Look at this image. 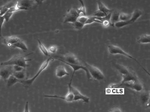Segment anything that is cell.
Here are the masks:
<instances>
[{"mask_svg":"<svg viewBox=\"0 0 150 112\" xmlns=\"http://www.w3.org/2000/svg\"><path fill=\"white\" fill-rule=\"evenodd\" d=\"M28 54V55H30ZM17 55L13 56L11 59L7 61L1 63L0 65L2 66H14L18 65L19 66L22 67L23 68H26L28 67L27 64L28 62L30 61L31 59H26V56L28 55Z\"/></svg>","mask_w":150,"mask_h":112,"instance_id":"cell-1","label":"cell"},{"mask_svg":"<svg viewBox=\"0 0 150 112\" xmlns=\"http://www.w3.org/2000/svg\"><path fill=\"white\" fill-rule=\"evenodd\" d=\"M108 50H109V52L110 54L122 55L126 56L127 57H128V58H130L131 59L133 60L134 61H135V62H136L137 63H138V64L140 65V66L141 67V68H142L149 75H150V74L147 71V70H146L145 68H144L140 64V63L137 60V59H136L135 58H133V57L131 56L129 54L126 53V52H125L124 51H123V50L121 48H120V47H119L118 46L113 45H110L108 46Z\"/></svg>","mask_w":150,"mask_h":112,"instance_id":"cell-2","label":"cell"},{"mask_svg":"<svg viewBox=\"0 0 150 112\" xmlns=\"http://www.w3.org/2000/svg\"><path fill=\"white\" fill-rule=\"evenodd\" d=\"M53 60H54V59L52 57H50V58H48V59L46 60L44 62L42 63V64L41 65V67H40L39 69L38 70V71L37 72V73L36 75H35L32 78L22 80L21 81V83H22L24 85H28V86L33 84V83H34V82L36 80V79L37 78L38 76L40 75V74L44 70H45L47 68V67L49 66L50 62L51 61H53Z\"/></svg>","mask_w":150,"mask_h":112,"instance_id":"cell-3","label":"cell"},{"mask_svg":"<svg viewBox=\"0 0 150 112\" xmlns=\"http://www.w3.org/2000/svg\"><path fill=\"white\" fill-rule=\"evenodd\" d=\"M85 66L89 71L91 77H92L96 81H102L104 80L105 76L103 73L98 68L92 66L87 63H85Z\"/></svg>","mask_w":150,"mask_h":112,"instance_id":"cell-4","label":"cell"},{"mask_svg":"<svg viewBox=\"0 0 150 112\" xmlns=\"http://www.w3.org/2000/svg\"><path fill=\"white\" fill-rule=\"evenodd\" d=\"M124 86L125 87H127L128 88L131 89L133 90H135L137 92H141L143 90V86L139 80L136 81H131L127 82L124 83L117 85L118 87H120Z\"/></svg>","mask_w":150,"mask_h":112,"instance_id":"cell-5","label":"cell"},{"mask_svg":"<svg viewBox=\"0 0 150 112\" xmlns=\"http://www.w3.org/2000/svg\"><path fill=\"white\" fill-rule=\"evenodd\" d=\"M72 79H73V78H71L70 83L69 84V90H71L73 93L74 96H75V101H77L80 100H81L83 101L85 103H89V101H90V98L87 97V96H86L83 95L81 93V92L78 89L75 88L73 86H72L71 84H72Z\"/></svg>","mask_w":150,"mask_h":112,"instance_id":"cell-6","label":"cell"},{"mask_svg":"<svg viewBox=\"0 0 150 112\" xmlns=\"http://www.w3.org/2000/svg\"><path fill=\"white\" fill-rule=\"evenodd\" d=\"M80 16L77 10V9L71 8L69 10L68 12L67 13L66 15L65 16L64 19V23H67L75 22L76 21L77 18Z\"/></svg>","mask_w":150,"mask_h":112,"instance_id":"cell-7","label":"cell"},{"mask_svg":"<svg viewBox=\"0 0 150 112\" xmlns=\"http://www.w3.org/2000/svg\"><path fill=\"white\" fill-rule=\"evenodd\" d=\"M57 59L59 60L60 61L62 62L63 63H65L66 64L69 65L70 67H72V69H73V74L72 75V77L73 78L74 75L75 74V73L76 72L78 71L79 70H84V71L86 73V75H87V78L88 79H90L91 78V76L90 74L89 73V71L88 70L87 67L86 66H84L83 65H78V64H69V63H67L66 62L64 61L63 60L60 59V58H58Z\"/></svg>","mask_w":150,"mask_h":112,"instance_id":"cell-8","label":"cell"},{"mask_svg":"<svg viewBox=\"0 0 150 112\" xmlns=\"http://www.w3.org/2000/svg\"><path fill=\"white\" fill-rule=\"evenodd\" d=\"M4 67L3 68L0 69V78L7 81L9 77L13 74L14 71L13 70L12 66Z\"/></svg>","mask_w":150,"mask_h":112,"instance_id":"cell-9","label":"cell"},{"mask_svg":"<svg viewBox=\"0 0 150 112\" xmlns=\"http://www.w3.org/2000/svg\"><path fill=\"white\" fill-rule=\"evenodd\" d=\"M16 4L19 7H24L27 10L36 5V3L33 0H18Z\"/></svg>","mask_w":150,"mask_h":112,"instance_id":"cell-10","label":"cell"},{"mask_svg":"<svg viewBox=\"0 0 150 112\" xmlns=\"http://www.w3.org/2000/svg\"><path fill=\"white\" fill-rule=\"evenodd\" d=\"M61 59V58H60ZM67 63L72 64L81 65L80 62L79 61L78 59L75 55L72 53L66 54L64 56V59H62Z\"/></svg>","mask_w":150,"mask_h":112,"instance_id":"cell-11","label":"cell"},{"mask_svg":"<svg viewBox=\"0 0 150 112\" xmlns=\"http://www.w3.org/2000/svg\"><path fill=\"white\" fill-rule=\"evenodd\" d=\"M140 94V100L141 104L145 107L150 105V93L148 91H141Z\"/></svg>","mask_w":150,"mask_h":112,"instance_id":"cell-12","label":"cell"},{"mask_svg":"<svg viewBox=\"0 0 150 112\" xmlns=\"http://www.w3.org/2000/svg\"><path fill=\"white\" fill-rule=\"evenodd\" d=\"M122 77H123V79H122L121 83L120 84H121L124 83L125 82H127L136 81V80H139L138 78V77L137 76L136 74L131 69H130L129 72L128 73H127L126 74L122 75Z\"/></svg>","mask_w":150,"mask_h":112,"instance_id":"cell-13","label":"cell"},{"mask_svg":"<svg viewBox=\"0 0 150 112\" xmlns=\"http://www.w3.org/2000/svg\"><path fill=\"white\" fill-rule=\"evenodd\" d=\"M20 40V39H19V38L17 37L10 36V37H8L4 38L3 39V42L6 46L11 48V47L13 45L15 44L16 43H17Z\"/></svg>","mask_w":150,"mask_h":112,"instance_id":"cell-14","label":"cell"},{"mask_svg":"<svg viewBox=\"0 0 150 112\" xmlns=\"http://www.w3.org/2000/svg\"><path fill=\"white\" fill-rule=\"evenodd\" d=\"M68 72L67 71L65 67L63 66H59L57 68L56 71V75L58 78H62L65 75H69Z\"/></svg>","mask_w":150,"mask_h":112,"instance_id":"cell-15","label":"cell"},{"mask_svg":"<svg viewBox=\"0 0 150 112\" xmlns=\"http://www.w3.org/2000/svg\"><path fill=\"white\" fill-rule=\"evenodd\" d=\"M142 15V12L139 9H136L133 12V14L131 15V17L129 21L131 24L135 22Z\"/></svg>","mask_w":150,"mask_h":112,"instance_id":"cell-16","label":"cell"},{"mask_svg":"<svg viewBox=\"0 0 150 112\" xmlns=\"http://www.w3.org/2000/svg\"><path fill=\"white\" fill-rule=\"evenodd\" d=\"M120 13L118 11H112L111 14V18H110V24L112 26H114L115 23L119 21V16Z\"/></svg>","mask_w":150,"mask_h":112,"instance_id":"cell-17","label":"cell"},{"mask_svg":"<svg viewBox=\"0 0 150 112\" xmlns=\"http://www.w3.org/2000/svg\"><path fill=\"white\" fill-rule=\"evenodd\" d=\"M21 81L22 80L18 79L16 77L14 76V75H12L9 77V78L7 80V87L9 88V87H12L15 84L17 83H21Z\"/></svg>","mask_w":150,"mask_h":112,"instance_id":"cell-18","label":"cell"},{"mask_svg":"<svg viewBox=\"0 0 150 112\" xmlns=\"http://www.w3.org/2000/svg\"><path fill=\"white\" fill-rule=\"evenodd\" d=\"M137 42L139 44H148L150 43V35L143 34L140 36L137 39Z\"/></svg>","mask_w":150,"mask_h":112,"instance_id":"cell-19","label":"cell"},{"mask_svg":"<svg viewBox=\"0 0 150 112\" xmlns=\"http://www.w3.org/2000/svg\"><path fill=\"white\" fill-rule=\"evenodd\" d=\"M11 48H18V49H20L24 51H27L28 49L26 44L21 40L19 42H18L17 43H16L15 44L13 45L11 47Z\"/></svg>","mask_w":150,"mask_h":112,"instance_id":"cell-20","label":"cell"},{"mask_svg":"<svg viewBox=\"0 0 150 112\" xmlns=\"http://www.w3.org/2000/svg\"><path fill=\"white\" fill-rule=\"evenodd\" d=\"M98 10L101 12H103L106 15H107L108 14H109L110 13L112 12V10L107 8L104 5V4L100 1H98Z\"/></svg>","mask_w":150,"mask_h":112,"instance_id":"cell-21","label":"cell"},{"mask_svg":"<svg viewBox=\"0 0 150 112\" xmlns=\"http://www.w3.org/2000/svg\"><path fill=\"white\" fill-rule=\"evenodd\" d=\"M13 75L19 80H24L27 79V74L25 71V69L21 71L14 72Z\"/></svg>","mask_w":150,"mask_h":112,"instance_id":"cell-22","label":"cell"},{"mask_svg":"<svg viewBox=\"0 0 150 112\" xmlns=\"http://www.w3.org/2000/svg\"><path fill=\"white\" fill-rule=\"evenodd\" d=\"M131 24V23L130 22L129 20L128 21H119L115 23L114 26L116 28H121L125 27L126 26L128 25Z\"/></svg>","mask_w":150,"mask_h":112,"instance_id":"cell-23","label":"cell"},{"mask_svg":"<svg viewBox=\"0 0 150 112\" xmlns=\"http://www.w3.org/2000/svg\"><path fill=\"white\" fill-rule=\"evenodd\" d=\"M38 41L40 50H41L43 54L46 56H50V53L48 50L47 49V48L45 47L44 45L42 44V43L41 42L40 40H38Z\"/></svg>","mask_w":150,"mask_h":112,"instance_id":"cell-24","label":"cell"},{"mask_svg":"<svg viewBox=\"0 0 150 112\" xmlns=\"http://www.w3.org/2000/svg\"><path fill=\"white\" fill-rule=\"evenodd\" d=\"M94 22L99 23H101V24L102 23V22H101V21H100L98 19H97L96 17L93 16L88 17V18L87 19V21L86 22L85 25L92 24V23Z\"/></svg>","mask_w":150,"mask_h":112,"instance_id":"cell-25","label":"cell"},{"mask_svg":"<svg viewBox=\"0 0 150 112\" xmlns=\"http://www.w3.org/2000/svg\"><path fill=\"white\" fill-rule=\"evenodd\" d=\"M79 2H80L81 4H82V6L80 9H77V10L79 13L81 15H86V9L84 5V2L82 0H79Z\"/></svg>","mask_w":150,"mask_h":112,"instance_id":"cell-26","label":"cell"},{"mask_svg":"<svg viewBox=\"0 0 150 112\" xmlns=\"http://www.w3.org/2000/svg\"><path fill=\"white\" fill-rule=\"evenodd\" d=\"M131 15L129 14L120 13L119 16V21H128L130 20Z\"/></svg>","mask_w":150,"mask_h":112,"instance_id":"cell-27","label":"cell"},{"mask_svg":"<svg viewBox=\"0 0 150 112\" xmlns=\"http://www.w3.org/2000/svg\"><path fill=\"white\" fill-rule=\"evenodd\" d=\"M72 26H73L75 29L77 30H81L84 27V24H82L81 23L79 22L78 21H75V22L72 23Z\"/></svg>","mask_w":150,"mask_h":112,"instance_id":"cell-28","label":"cell"},{"mask_svg":"<svg viewBox=\"0 0 150 112\" xmlns=\"http://www.w3.org/2000/svg\"><path fill=\"white\" fill-rule=\"evenodd\" d=\"M88 18V17L86 16V15L79 16L78 18H77V21H79V22L81 23L82 24H84V25H85V23Z\"/></svg>","mask_w":150,"mask_h":112,"instance_id":"cell-29","label":"cell"},{"mask_svg":"<svg viewBox=\"0 0 150 112\" xmlns=\"http://www.w3.org/2000/svg\"><path fill=\"white\" fill-rule=\"evenodd\" d=\"M13 14V13L9 12V11H8L5 14H4V15L3 16V17H4V18L5 19V21H6V22H8L10 20L11 18L12 17Z\"/></svg>","mask_w":150,"mask_h":112,"instance_id":"cell-30","label":"cell"},{"mask_svg":"<svg viewBox=\"0 0 150 112\" xmlns=\"http://www.w3.org/2000/svg\"><path fill=\"white\" fill-rule=\"evenodd\" d=\"M106 16L105 13L103 12H101L100 11L98 10L95 12L94 14V16L95 17H98V18H103V17H106Z\"/></svg>","mask_w":150,"mask_h":112,"instance_id":"cell-31","label":"cell"},{"mask_svg":"<svg viewBox=\"0 0 150 112\" xmlns=\"http://www.w3.org/2000/svg\"><path fill=\"white\" fill-rule=\"evenodd\" d=\"M12 66V68H13V70L14 71V72L21 71L25 69V68H23L22 67L19 66L18 65H14V66Z\"/></svg>","mask_w":150,"mask_h":112,"instance_id":"cell-32","label":"cell"},{"mask_svg":"<svg viewBox=\"0 0 150 112\" xmlns=\"http://www.w3.org/2000/svg\"><path fill=\"white\" fill-rule=\"evenodd\" d=\"M5 22V19L3 16H0V37L2 36V26L3 25L4 22Z\"/></svg>","mask_w":150,"mask_h":112,"instance_id":"cell-33","label":"cell"},{"mask_svg":"<svg viewBox=\"0 0 150 112\" xmlns=\"http://www.w3.org/2000/svg\"><path fill=\"white\" fill-rule=\"evenodd\" d=\"M57 48L56 46H52L51 47H50L48 51L49 52V53H55L57 52Z\"/></svg>","mask_w":150,"mask_h":112,"instance_id":"cell-34","label":"cell"},{"mask_svg":"<svg viewBox=\"0 0 150 112\" xmlns=\"http://www.w3.org/2000/svg\"><path fill=\"white\" fill-rule=\"evenodd\" d=\"M102 24L104 27H107L108 26H109L110 25H111L110 21H103Z\"/></svg>","mask_w":150,"mask_h":112,"instance_id":"cell-35","label":"cell"},{"mask_svg":"<svg viewBox=\"0 0 150 112\" xmlns=\"http://www.w3.org/2000/svg\"><path fill=\"white\" fill-rule=\"evenodd\" d=\"M110 112H122L121 109L119 108H113L112 109H111L109 111Z\"/></svg>","mask_w":150,"mask_h":112,"instance_id":"cell-36","label":"cell"},{"mask_svg":"<svg viewBox=\"0 0 150 112\" xmlns=\"http://www.w3.org/2000/svg\"><path fill=\"white\" fill-rule=\"evenodd\" d=\"M33 1H34V2L36 3V4L39 5V4L42 3L45 0H33Z\"/></svg>","mask_w":150,"mask_h":112,"instance_id":"cell-37","label":"cell"},{"mask_svg":"<svg viewBox=\"0 0 150 112\" xmlns=\"http://www.w3.org/2000/svg\"><path fill=\"white\" fill-rule=\"evenodd\" d=\"M25 112H29V109H28V102H27L26 103V105H25Z\"/></svg>","mask_w":150,"mask_h":112,"instance_id":"cell-38","label":"cell"},{"mask_svg":"<svg viewBox=\"0 0 150 112\" xmlns=\"http://www.w3.org/2000/svg\"><path fill=\"white\" fill-rule=\"evenodd\" d=\"M2 8H3V6H2V7H0V13H1V10H2Z\"/></svg>","mask_w":150,"mask_h":112,"instance_id":"cell-39","label":"cell"},{"mask_svg":"<svg viewBox=\"0 0 150 112\" xmlns=\"http://www.w3.org/2000/svg\"></svg>","mask_w":150,"mask_h":112,"instance_id":"cell-40","label":"cell"}]
</instances>
